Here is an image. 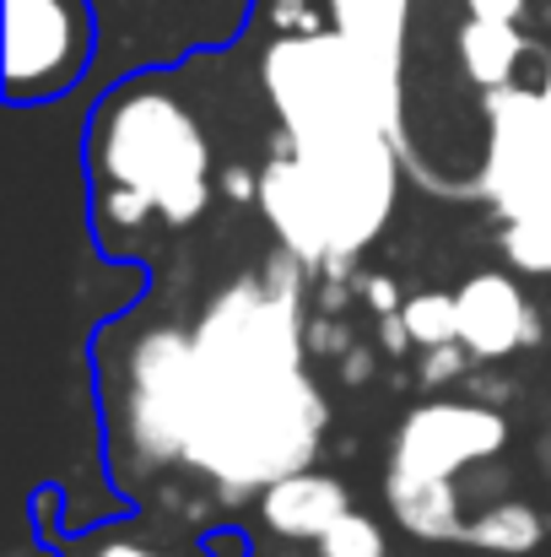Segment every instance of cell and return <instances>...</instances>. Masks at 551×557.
Wrapping results in <instances>:
<instances>
[{
    "label": "cell",
    "mask_w": 551,
    "mask_h": 557,
    "mask_svg": "<svg viewBox=\"0 0 551 557\" xmlns=\"http://www.w3.org/2000/svg\"><path fill=\"white\" fill-rule=\"evenodd\" d=\"M87 557H179V553H163V547H147V542H136V536H109V542H98Z\"/></svg>",
    "instance_id": "obj_20"
},
{
    "label": "cell",
    "mask_w": 551,
    "mask_h": 557,
    "mask_svg": "<svg viewBox=\"0 0 551 557\" xmlns=\"http://www.w3.org/2000/svg\"><path fill=\"white\" fill-rule=\"evenodd\" d=\"M314 547H320V557H389L384 525L373 515H363V509H347Z\"/></svg>",
    "instance_id": "obj_16"
},
{
    "label": "cell",
    "mask_w": 551,
    "mask_h": 557,
    "mask_svg": "<svg viewBox=\"0 0 551 557\" xmlns=\"http://www.w3.org/2000/svg\"><path fill=\"white\" fill-rule=\"evenodd\" d=\"M551 169V125L536 87H498L487 92V163L476 189L503 211Z\"/></svg>",
    "instance_id": "obj_7"
},
{
    "label": "cell",
    "mask_w": 551,
    "mask_h": 557,
    "mask_svg": "<svg viewBox=\"0 0 551 557\" xmlns=\"http://www.w3.org/2000/svg\"><path fill=\"white\" fill-rule=\"evenodd\" d=\"M400 320H405V336H411L416 352L460 342V304H454V293H411L400 304Z\"/></svg>",
    "instance_id": "obj_15"
},
{
    "label": "cell",
    "mask_w": 551,
    "mask_h": 557,
    "mask_svg": "<svg viewBox=\"0 0 551 557\" xmlns=\"http://www.w3.org/2000/svg\"><path fill=\"white\" fill-rule=\"evenodd\" d=\"M384 498H389V515L405 536L416 542H465V493L460 482H384Z\"/></svg>",
    "instance_id": "obj_11"
},
{
    "label": "cell",
    "mask_w": 551,
    "mask_h": 557,
    "mask_svg": "<svg viewBox=\"0 0 551 557\" xmlns=\"http://www.w3.org/2000/svg\"><path fill=\"white\" fill-rule=\"evenodd\" d=\"M265 98L281 120V141L309 158H352L384 141H405V103L384 92L347 33H281L260 60Z\"/></svg>",
    "instance_id": "obj_3"
},
{
    "label": "cell",
    "mask_w": 551,
    "mask_h": 557,
    "mask_svg": "<svg viewBox=\"0 0 551 557\" xmlns=\"http://www.w3.org/2000/svg\"><path fill=\"white\" fill-rule=\"evenodd\" d=\"M330 27L352 38V49L373 65L389 98L405 103V33H411V0H325Z\"/></svg>",
    "instance_id": "obj_10"
},
{
    "label": "cell",
    "mask_w": 551,
    "mask_h": 557,
    "mask_svg": "<svg viewBox=\"0 0 551 557\" xmlns=\"http://www.w3.org/2000/svg\"><path fill=\"white\" fill-rule=\"evenodd\" d=\"M509 449V417L476 395H433L405 411L389 444L384 482H460Z\"/></svg>",
    "instance_id": "obj_5"
},
{
    "label": "cell",
    "mask_w": 551,
    "mask_h": 557,
    "mask_svg": "<svg viewBox=\"0 0 551 557\" xmlns=\"http://www.w3.org/2000/svg\"><path fill=\"white\" fill-rule=\"evenodd\" d=\"M476 369V352L465 342H443V347H422L416 358V384L422 389H449V384H465Z\"/></svg>",
    "instance_id": "obj_17"
},
{
    "label": "cell",
    "mask_w": 551,
    "mask_h": 557,
    "mask_svg": "<svg viewBox=\"0 0 551 557\" xmlns=\"http://www.w3.org/2000/svg\"><path fill=\"white\" fill-rule=\"evenodd\" d=\"M471 16H498V22H519L525 0H465Z\"/></svg>",
    "instance_id": "obj_22"
},
{
    "label": "cell",
    "mask_w": 551,
    "mask_h": 557,
    "mask_svg": "<svg viewBox=\"0 0 551 557\" xmlns=\"http://www.w3.org/2000/svg\"><path fill=\"white\" fill-rule=\"evenodd\" d=\"M216 195H222L227 206H260V169L227 163V169L216 174Z\"/></svg>",
    "instance_id": "obj_18"
},
{
    "label": "cell",
    "mask_w": 551,
    "mask_h": 557,
    "mask_svg": "<svg viewBox=\"0 0 551 557\" xmlns=\"http://www.w3.org/2000/svg\"><path fill=\"white\" fill-rule=\"evenodd\" d=\"M341 379H347V384H367V379H373V352H367V347H347V352H341Z\"/></svg>",
    "instance_id": "obj_21"
},
{
    "label": "cell",
    "mask_w": 551,
    "mask_h": 557,
    "mask_svg": "<svg viewBox=\"0 0 551 557\" xmlns=\"http://www.w3.org/2000/svg\"><path fill=\"white\" fill-rule=\"evenodd\" d=\"M347 509H358L347 482L330 476V471H314V466L292 471V476H281L260 493V520L281 542H320Z\"/></svg>",
    "instance_id": "obj_9"
},
{
    "label": "cell",
    "mask_w": 551,
    "mask_h": 557,
    "mask_svg": "<svg viewBox=\"0 0 551 557\" xmlns=\"http://www.w3.org/2000/svg\"><path fill=\"white\" fill-rule=\"evenodd\" d=\"M363 304L373 309V314H400V287L389 282V276H363Z\"/></svg>",
    "instance_id": "obj_19"
},
{
    "label": "cell",
    "mask_w": 551,
    "mask_h": 557,
    "mask_svg": "<svg viewBox=\"0 0 551 557\" xmlns=\"http://www.w3.org/2000/svg\"><path fill=\"white\" fill-rule=\"evenodd\" d=\"M503 222V255L525 276H551V169L498 211Z\"/></svg>",
    "instance_id": "obj_13"
},
{
    "label": "cell",
    "mask_w": 551,
    "mask_h": 557,
    "mask_svg": "<svg viewBox=\"0 0 551 557\" xmlns=\"http://www.w3.org/2000/svg\"><path fill=\"white\" fill-rule=\"evenodd\" d=\"M314 271L298 255H271L260 271L227 282L195 336V433L184 466H195L222 504H249L271 482L309 471L330 433V400L309 379L303 282Z\"/></svg>",
    "instance_id": "obj_1"
},
{
    "label": "cell",
    "mask_w": 551,
    "mask_h": 557,
    "mask_svg": "<svg viewBox=\"0 0 551 557\" xmlns=\"http://www.w3.org/2000/svg\"><path fill=\"white\" fill-rule=\"evenodd\" d=\"M114 460L130 476L184 466L195 433V336L179 325L136 331L103 379Z\"/></svg>",
    "instance_id": "obj_4"
},
{
    "label": "cell",
    "mask_w": 551,
    "mask_h": 557,
    "mask_svg": "<svg viewBox=\"0 0 551 557\" xmlns=\"http://www.w3.org/2000/svg\"><path fill=\"white\" fill-rule=\"evenodd\" d=\"M454 304H460V342L476 352V363H503L525 347H541L547 336L536 304L519 293L509 271H476L471 282H460Z\"/></svg>",
    "instance_id": "obj_8"
},
{
    "label": "cell",
    "mask_w": 551,
    "mask_h": 557,
    "mask_svg": "<svg viewBox=\"0 0 551 557\" xmlns=\"http://www.w3.org/2000/svg\"><path fill=\"white\" fill-rule=\"evenodd\" d=\"M92 60L87 0H5V98L43 103L82 82Z\"/></svg>",
    "instance_id": "obj_6"
},
{
    "label": "cell",
    "mask_w": 551,
    "mask_h": 557,
    "mask_svg": "<svg viewBox=\"0 0 551 557\" xmlns=\"http://www.w3.org/2000/svg\"><path fill=\"white\" fill-rule=\"evenodd\" d=\"M547 515L525 498H492L471 515L465 525V547L487 557H530L541 542H547Z\"/></svg>",
    "instance_id": "obj_14"
},
{
    "label": "cell",
    "mask_w": 551,
    "mask_h": 557,
    "mask_svg": "<svg viewBox=\"0 0 551 557\" xmlns=\"http://www.w3.org/2000/svg\"><path fill=\"white\" fill-rule=\"evenodd\" d=\"M454 49H460V71H465L476 87H487V92L509 87L514 71H519V60H525L519 22H498V16H465Z\"/></svg>",
    "instance_id": "obj_12"
},
{
    "label": "cell",
    "mask_w": 551,
    "mask_h": 557,
    "mask_svg": "<svg viewBox=\"0 0 551 557\" xmlns=\"http://www.w3.org/2000/svg\"><path fill=\"white\" fill-rule=\"evenodd\" d=\"M211 557H243V542L238 536H211Z\"/></svg>",
    "instance_id": "obj_23"
},
{
    "label": "cell",
    "mask_w": 551,
    "mask_h": 557,
    "mask_svg": "<svg viewBox=\"0 0 551 557\" xmlns=\"http://www.w3.org/2000/svg\"><path fill=\"white\" fill-rule=\"evenodd\" d=\"M536 92H541V109H547V125H551V71H547V82H541Z\"/></svg>",
    "instance_id": "obj_24"
},
{
    "label": "cell",
    "mask_w": 551,
    "mask_h": 557,
    "mask_svg": "<svg viewBox=\"0 0 551 557\" xmlns=\"http://www.w3.org/2000/svg\"><path fill=\"white\" fill-rule=\"evenodd\" d=\"M92 180H98V227L141 233L152 216L189 227L211 206V141L179 92L158 82L120 87L92 125Z\"/></svg>",
    "instance_id": "obj_2"
}]
</instances>
